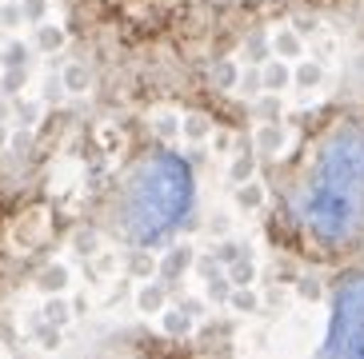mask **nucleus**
Here are the masks:
<instances>
[{"label":"nucleus","instance_id":"1","mask_svg":"<svg viewBox=\"0 0 364 359\" xmlns=\"http://www.w3.org/2000/svg\"><path fill=\"white\" fill-rule=\"evenodd\" d=\"M300 220L324 243H344L364 220V132L341 128L324 144L300 196Z\"/></svg>","mask_w":364,"mask_h":359},{"label":"nucleus","instance_id":"3","mask_svg":"<svg viewBox=\"0 0 364 359\" xmlns=\"http://www.w3.org/2000/svg\"><path fill=\"white\" fill-rule=\"evenodd\" d=\"M328 355H364V275L348 280L336 292L332 307V328L324 339Z\"/></svg>","mask_w":364,"mask_h":359},{"label":"nucleus","instance_id":"2","mask_svg":"<svg viewBox=\"0 0 364 359\" xmlns=\"http://www.w3.org/2000/svg\"><path fill=\"white\" fill-rule=\"evenodd\" d=\"M193 208V172L184 168L181 156L161 152L132 176L129 196H124V232L129 240L152 243Z\"/></svg>","mask_w":364,"mask_h":359}]
</instances>
